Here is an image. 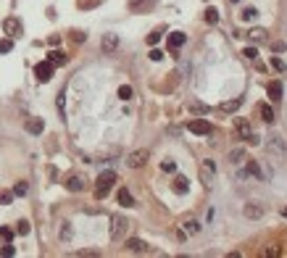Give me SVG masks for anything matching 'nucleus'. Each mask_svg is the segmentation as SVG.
Masks as SVG:
<instances>
[{
	"mask_svg": "<svg viewBox=\"0 0 287 258\" xmlns=\"http://www.w3.org/2000/svg\"><path fill=\"white\" fill-rule=\"evenodd\" d=\"M243 214H245V219H250V221H259V219H264V206L261 203H245V208H243Z\"/></svg>",
	"mask_w": 287,
	"mask_h": 258,
	"instance_id": "6",
	"label": "nucleus"
},
{
	"mask_svg": "<svg viewBox=\"0 0 287 258\" xmlns=\"http://www.w3.org/2000/svg\"><path fill=\"white\" fill-rule=\"evenodd\" d=\"M116 198H119V203H122L124 208H132V206H134V198H132V192H129V190H119Z\"/></svg>",
	"mask_w": 287,
	"mask_h": 258,
	"instance_id": "20",
	"label": "nucleus"
},
{
	"mask_svg": "<svg viewBox=\"0 0 287 258\" xmlns=\"http://www.w3.org/2000/svg\"><path fill=\"white\" fill-rule=\"evenodd\" d=\"M77 255H84V258H98L100 250H77Z\"/></svg>",
	"mask_w": 287,
	"mask_h": 258,
	"instance_id": "39",
	"label": "nucleus"
},
{
	"mask_svg": "<svg viewBox=\"0 0 287 258\" xmlns=\"http://www.w3.org/2000/svg\"><path fill=\"white\" fill-rule=\"evenodd\" d=\"M200 232V221H195V219H185L182 221V235L190 237V235H198Z\"/></svg>",
	"mask_w": 287,
	"mask_h": 258,
	"instance_id": "11",
	"label": "nucleus"
},
{
	"mask_svg": "<svg viewBox=\"0 0 287 258\" xmlns=\"http://www.w3.org/2000/svg\"><path fill=\"white\" fill-rule=\"evenodd\" d=\"M161 58H163V53H161V50L156 48V45H153V50H150V61H161Z\"/></svg>",
	"mask_w": 287,
	"mask_h": 258,
	"instance_id": "40",
	"label": "nucleus"
},
{
	"mask_svg": "<svg viewBox=\"0 0 287 258\" xmlns=\"http://www.w3.org/2000/svg\"><path fill=\"white\" fill-rule=\"evenodd\" d=\"M248 37H250L253 42H264V40H266V29L255 26V29H250V32H248Z\"/></svg>",
	"mask_w": 287,
	"mask_h": 258,
	"instance_id": "22",
	"label": "nucleus"
},
{
	"mask_svg": "<svg viewBox=\"0 0 287 258\" xmlns=\"http://www.w3.org/2000/svg\"><path fill=\"white\" fill-rule=\"evenodd\" d=\"M127 248H129L132 253H148V242L140 240V237H132V240L127 242Z\"/></svg>",
	"mask_w": 287,
	"mask_h": 258,
	"instance_id": "14",
	"label": "nucleus"
},
{
	"mask_svg": "<svg viewBox=\"0 0 287 258\" xmlns=\"http://www.w3.org/2000/svg\"><path fill=\"white\" fill-rule=\"evenodd\" d=\"M235 127H237V134H240V137H243L245 142H250V145L259 142V134L253 132V127H250L248 119H235Z\"/></svg>",
	"mask_w": 287,
	"mask_h": 258,
	"instance_id": "3",
	"label": "nucleus"
},
{
	"mask_svg": "<svg viewBox=\"0 0 287 258\" xmlns=\"http://www.w3.org/2000/svg\"><path fill=\"white\" fill-rule=\"evenodd\" d=\"M71 235H74L71 221H64V224H61V240H64V242H69V240H71Z\"/></svg>",
	"mask_w": 287,
	"mask_h": 258,
	"instance_id": "24",
	"label": "nucleus"
},
{
	"mask_svg": "<svg viewBox=\"0 0 287 258\" xmlns=\"http://www.w3.org/2000/svg\"><path fill=\"white\" fill-rule=\"evenodd\" d=\"M64 185H66V190H69V192H82V190H84V179H82V177H77V174H71V177L64 182Z\"/></svg>",
	"mask_w": 287,
	"mask_h": 258,
	"instance_id": "9",
	"label": "nucleus"
},
{
	"mask_svg": "<svg viewBox=\"0 0 287 258\" xmlns=\"http://www.w3.org/2000/svg\"><path fill=\"white\" fill-rule=\"evenodd\" d=\"M74 40H77V42H84L87 35H84V32H74Z\"/></svg>",
	"mask_w": 287,
	"mask_h": 258,
	"instance_id": "44",
	"label": "nucleus"
},
{
	"mask_svg": "<svg viewBox=\"0 0 287 258\" xmlns=\"http://www.w3.org/2000/svg\"><path fill=\"white\" fill-rule=\"evenodd\" d=\"M132 95H134V90H132L129 84H122V87H119V98H122V100H132Z\"/></svg>",
	"mask_w": 287,
	"mask_h": 258,
	"instance_id": "25",
	"label": "nucleus"
},
{
	"mask_svg": "<svg viewBox=\"0 0 287 258\" xmlns=\"http://www.w3.org/2000/svg\"><path fill=\"white\" fill-rule=\"evenodd\" d=\"M219 21V11L216 8H208L206 11V24H216Z\"/></svg>",
	"mask_w": 287,
	"mask_h": 258,
	"instance_id": "28",
	"label": "nucleus"
},
{
	"mask_svg": "<svg viewBox=\"0 0 287 258\" xmlns=\"http://www.w3.org/2000/svg\"><path fill=\"white\" fill-rule=\"evenodd\" d=\"M174 192H179V195H185L187 190H190V182H187V177H182V174H179L177 179H174Z\"/></svg>",
	"mask_w": 287,
	"mask_h": 258,
	"instance_id": "18",
	"label": "nucleus"
},
{
	"mask_svg": "<svg viewBox=\"0 0 287 258\" xmlns=\"http://www.w3.org/2000/svg\"><path fill=\"white\" fill-rule=\"evenodd\" d=\"M274 255H277L274 248H266V250H264V258H274Z\"/></svg>",
	"mask_w": 287,
	"mask_h": 258,
	"instance_id": "43",
	"label": "nucleus"
},
{
	"mask_svg": "<svg viewBox=\"0 0 287 258\" xmlns=\"http://www.w3.org/2000/svg\"><path fill=\"white\" fill-rule=\"evenodd\" d=\"M259 113H261V119L266 121V124H271V121H274L277 116H274V108H271L269 103H264V105H259Z\"/></svg>",
	"mask_w": 287,
	"mask_h": 258,
	"instance_id": "19",
	"label": "nucleus"
},
{
	"mask_svg": "<svg viewBox=\"0 0 287 258\" xmlns=\"http://www.w3.org/2000/svg\"><path fill=\"white\" fill-rule=\"evenodd\" d=\"M53 69H55V66L48 64V61L37 64V66H35V77H37V82H42V84H45V82H50V79H53Z\"/></svg>",
	"mask_w": 287,
	"mask_h": 258,
	"instance_id": "4",
	"label": "nucleus"
},
{
	"mask_svg": "<svg viewBox=\"0 0 287 258\" xmlns=\"http://www.w3.org/2000/svg\"><path fill=\"white\" fill-rule=\"evenodd\" d=\"M185 40H187V35H185V32H171V35H169V48L177 53V50L185 45Z\"/></svg>",
	"mask_w": 287,
	"mask_h": 258,
	"instance_id": "12",
	"label": "nucleus"
},
{
	"mask_svg": "<svg viewBox=\"0 0 287 258\" xmlns=\"http://www.w3.org/2000/svg\"><path fill=\"white\" fill-rule=\"evenodd\" d=\"M0 240H3V242H11L13 240V232L8 230V226H0Z\"/></svg>",
	"mask_w": 287,
	"mask_h": 258,
	"instance_id": "31",
	"label": "nucleus"
},
{
	"mask_svg": "<svg viewBox=\"0 0 287 258\" xmlns=\"http://www.w3.org/2000/svg\"><path fill=\"white\" fill-rule=\"evenodd\" d=\"M100 48H103V53H113V50L119 48V35H113V32L103 35V40H100Z\"/></svg>",
	"mask_w": 287,
	"mask_h": 258,
	"instance_id": "8",
	"label": "nucleus"
},
{
	"mask_svg": "<svg viewBox=\"0 0 287 258\" xmlns=\"http://www.w3.org/2000/svg\"><path fill=\"white\" fill-rule=\"evenodd\" d=\"M243 55H245L248 61H255V58H259V50H255V48H245V50H243Z\"/></svg>",
	"mask_w": 287,
	"mask_h": 258,
	"instance_id": "36",
	"label": "nucleus"
},
{
	"mask_svg": "<svg viewBox=\"0 0 287 258\" xmlns=\"http://www.w3.org/2000/svg\"><path fill=\"white\" fill-rule=\"evenodd\" d=\"M29 230H32V226H29V221H26V219H21V221H19V226H16V232H19V235H29Z\"/></svg>",
	"mask_w": 287,
	"mask_h": 258,
	"instance_id": "32",
	"label": "nucleus"
},
{
	"mask_svg": "<svg viewBox=\"0 0 287 258\" xmlns=\"http://www.w3.org/2000/svg\"><path fill=\"white\" fill-rule=\"evenodd\" d=\"M282 95H284L282 82H279V79H277V82H271V84H269V98H271V100H282Z\"/></svg>",
	"mask_w": 287,
	"mask_h": 258,
	"instance_id": "16",
	"label": "nucleus"
},
{
	"mask_svg": "<svg viewBox=\"0 0 287 258\" xmlns=\"http://www.w3.org/2000/svg\"><path fill=\"white\" fill-rule=\"evenodd\" d=\"M240 16H243V21H253L255 16H259V11H255V8H245L243 13H240Z\"/></svg>",
	"mask_w": 287,
	"mask_h": 258,
	"instance_id": "29",
	"label": "nucleus"
},
{
	"mask_svg": "<svg viewBox=\"0 0 287 258\" xmlns=\"http://www.w3.org/2000/svg\"><path fill=\"white\" fill-rule=\"evenodd\" d=\"M243 158H245V150L243 148H235L232 153H229V163H243Z\"/></svg>",
	"mask_w": 287,
	"mask_h": 258,
	"instance_id": "23",
	"label": "nucleus"
},
{
	"mask_svg": "<svg viewBox=\"0 0 287 258\" xmlns=\"http://www.w3.org/2000/svg\"><path fill=\"white\" fill-rule=\"evenodd\" d=\"M271 66H274V69H277V71L282 74V71H284V61H282V58L277 55V58H271Z\"/></svg>",
	"mask_w": 287,
	"mask_h": 258,
	"instance_id": "35",
	"label": "nucleus"
},
{
	"mask_svg": "<svg viewBox=\"0 0 287 258\" xmlns=\"http://www.w3.org/2000/svg\"><path fill=\"white\" fill-rule=\"evenodd\" d=\"M153 3H156V0H129V11H132V13H137V11H148Z\"/></svg>",
	"mask_w": 287,
	"mask_h": 258,
	"instance_id": "17",
	"label": "nucleus"
},
{
	"mask_svg": "<svg viewBox=\"0 0 287 258\" xmlns=\"http://www.w3.org/2000/svg\"><path fill=\"white\" fill-rule=\"evenodd\" d=\"M26 190H29V185H26V182H16V185H13V195H19V198H24V195H26Z\"/></svg>",
	"mask_w": 287,
	"mask_h": 258,
	"instance_id": "26",
	"label": "nucleus"
},
{
	"mask_svg": "<svg viewBox=\"0 0 287 258\" xmlns=\"http://www.w3.org/2000/svg\"><path fill=\"white\" fill-rule=\"evenodd\" d=\"M11 200H13V192H6V190L0 192V206H8Z\"/></svg>",
	"mask_w": 287,
	"mask_h": 258,
	"instance_id": "34",
	"label": "nucleus"
},
{
	"mask_svg": "<svg viewBox=\"0 0 287 258\" xmlns=\"http://www.w3.org/2000/svg\"><path fill=\"white\" fill-rule=\"evenodd\" d=\"M3 29H6V35L13 40V37H19L21 35V24H19V19H6V24H3Z\"/></svg>",
	"mask_w": 287,
	"mask_h": 258,
	"instance_id": "10",
	"label": "nucleus"
},
{
	"mask_svg": "<svg viewBox=\"0 0 287 258\" xmlns=\"http://www.w3.org/2000/svg\"><path fill=\"white\" fill-rule=\"evenodd\" d=\"M13 50V40L6 37V40H0V53H11Z\"/></svg>",
	"mask_w": 287,
	"mask_h": 258,
	"instance_id": "30",
	"label": "nucleus"
},
{
	"mask_svg": "<svg viewBox=\"0 0 287 258\" xmlns=\"http://www.w3.org/2000/svg\"><path fill=\"white\" fill-rule=\"evenodd\" d=\"M240 105H243V100H229V103H221V111H226V113H232V111H237Z\"/></svg>",
	"mask_w": 287,
	"mask_h": 258,
	"instance_id": "27",
	"label": "nucleus"
},
{
	"mask_svg": "<svg viewBox=\"0 0 287 258\" xmlns=\"http://www.w3.org/2000/svg\"><path fill=\"white\" fill-rule=\"evenodd\" d=\"M145 163H148V150H145V148L134 150V153H129V158H127V166H129V169H140V166H145Z\"/></svg>",
	"mask_w": 287,
	"mask_h": 258,
	"instance_id": "5",
	"label": "nucleus"
},
{
	"mask_svg": "<svg viewBox=\"0 0 287 258\" xmlns=\"http://www.w3.org/2000/svg\"><path fill=\"white\" fill-rule=\"evenodd\" d=\"M271 50H274V53H284V42H274V45H271Z\"/></svg>",
	"mask_w": 287,
	"mask_h": 258,
	"instance_id": "42",
	"label": "nucleus"
},
{
	"mask_svg": "<svg viewBox=\"0 0 287 258\" xmlns=\"http://www.w3.org/2000/svg\"><path fill=\"white\" fill-rule=\"evenodd\" d=\"M187 129H190L192 134H211V132H214V127H211L206 119H192L190 124H187Z\"/></svg>",
	"mask_w": 287,
	"mask_h": 258,
	"instance_id": "7",
	"label": "nucleus"
},
{
	"mask_svg": "<svg viewBox=\"0 0 287 258\" xmlns=\"http://www.w3.org/2000/svg\"><path fill=\"white\" fill-rule=\"evenodd\" d=\"M248 171H250L253 177H259V179L264 177V174H261V169H259V163H255V161H250V163H248Z\"/></svg>",
	"mask_w": 287,
	"mask_h": 258,
	"instance_id": "33",
	"label": "nucleus"
},
{
	"mask_svg": "<svg viewBox=\"0 0 287 258\" xmlns=\"http://www.w3.org/2000/svg\"><path fill=\"white\" fill-rule=\"evenodd\" d=\"M187 111H192V113H208V105L206 103H198V100H190L187 103Z\"/></svg>",
	"mask_w": 287,
	"mask_h": 258,
	"instance_id": "21",
	"label": "nucleus"
},
{
	"mask_svg": "<svg viewBox=\"0 0 287 258\" xmlns=\"http://www.w3.org/2000/svg\"><path fill=\"white\" fill-rule=\"evenodd\" d=\"M66 53H61V50H50L48 53V64H53V66H64L66 64Z\"/></svg>",
	"mask_w": 287,
	"mask_h": 258,
	"instance_id": "15",
	"label": "nucleus"
},
{
	"mask_svg": "<svg viewBox=\"0 0 287 258\" xmlns=\"http://www.w3.org/2000/svg\"><path fill=\"white\" fill-rule=\"evenodd\" d=\"M129 224H132V221H129L127 216H113V219H111V240H116V242L124 240V235L129 232Z\"/></svg>",
	"mask_w": 287,
	"mask_h": 258,
	"instance_id": "2",
	"label": "nucleus"
},
{
	"mask_svg": "<svg viewBox=\"0 0 287 258\" xmlns=\"http://www.w3.org/2000/svg\"><path fill=\"white\" fill-rule=\"evenodd\" d=\"M161 169L171 174V171H177V163H174V161H163V163H161Z\"/></svg>",
	"mask_w": 287,
	"mask_h": 258,
	"instance_id": "37",
	"label": "nucleus"
},
{
	"mask_svg": "<svg viewBox=\"0 0 287 258\" xmlns=\"http://www.w3.org/2000/svg\"><path fill=\"white\" fill-rule=\"evenodd\" d=\"M113 182H116V174H113V171H103V174L98 177V185H95V198H98V200H103L105 195L111 192Z\"/></svg>",
	"mask_w": 287,
	"mask_h": 258,
	"instance_id": "1",
	"label": "nucleus"
},
{
	"mask_svg": "<svg viewBox=\"0 0 287 258\" xmlns=\"http://www.w3.org/2000/svg\"><path fill=\"white\" fill-rule=\"evenodd\" d=\"M0 253H3L6 258H11L13 253H16V248H13V245H6V248H3V250H0Z\"/></svg>",
	"mask_w": 287,
	"mask_h": 258,
	"instance_id": "41",
	"label": "nucleus"
},
{
	"mask_svg": "<svg viewBox=\"0 0 287 258\" xmlns=\"http://www.w3.org/2000/svg\"><path fill=\"white\" fill-rule=\"evenodd\" d=\"M161 42V32H150L148 35V45H158Z\"/></svg>",
	"mask_w": 287,
	"mask_h": 258,
	"instance_id": "38",
	"label": "nucleus"
},
{
	"mask_svg": "<svg viewBox=\"0 0 287 258\" xmlns=\"http://www.w3.org/2000/svg\"><path fill=\"white\" fill-rule=\"evenodd\" d=\"M232 3H240V0H232Z\"/></svg>",
	"mask_w": 287,
	"mask_h": 258,
	"instance_id": "45",
	"label": "nucleus"
},
{
	"mask_svg": "<svg viewBox=\"0 0 287 258\" xmlns=\"http://www.w3.org/2000/svg\"><path fill=\"white\" fill-rule=\"evenodd\" d=\"M26 132L29 134H42L45 132V121L42 119H26Z\"/></svg>",
	"mask_w": 287,
	"mask_h": 258,
	"instance_id": "13",
	"label": "nucleus"
}]
</instances>
